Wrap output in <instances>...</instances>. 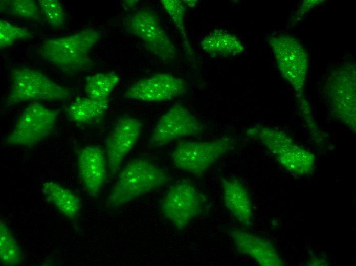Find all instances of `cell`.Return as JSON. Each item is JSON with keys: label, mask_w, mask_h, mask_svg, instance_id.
Returning a JSON list of instances; mask_svg holds the SVG:
<instances>
[{"label": "cell", "mask_w": 356, "mask_h": 266, "mask_svg": "<svg viewBox=\"0 0 356 266\" xmlns=\"http://www.w3.org/2000/svg\"><path fill=\"white\" fill-rule=\"evenodd\" d=\"M101 36L99 30L83 29L46 40L39 48V54L44 61L64 74L76 75L91 68V52Z\"/></svg>", "instance_id": "cell-1"}, {"label": "cell", "mask_w": 356, "mask_h": 266, "mask_svg": "<svg viewBox=\"0 0 356 266\" xmlns=\"http://www.w3.org/2000/svg\"><path fill=\"white\" fill-rule=\"evenodd\" d=\"M168 180L166 172L150 160L135 159L120 172L107 202L113 207L122 206L164 185Z\"/></svg>", "instance_id": "cell-2"}, {"label": "cell", "mask_w": 356, "mask_h": 266, "mask_svg": "<svg viewBox=\"0 0 356 266\" xmlns=\"http://www.w3.org/2000/svg\"><path fill=\"white\" fill-rule=\"evenodd\" d=\"M246 135L259 141L292 174L304 176L314 168L315 157L312 152L296 144L287 134L275 128L255 125L248 128Z\"/></svg>", "instance_id": "cell-3"}, {"label": "cell", "mask_w": 356, "mask_h": 266, "mask_svg": "<svg viewBox=\"0 0 356 266\" xmlns=\"http://www.w3.org/2000/svg\"><path fill=\"white\" fill-rule=\"evenodd\" d=\"M11 77L12 84L6 102L8 107L29 101H64L70 95L68 89L31 68H15Z\"/></svg>", "instance_id": "cell-4"}, {"label": "cell", "mask_w": 356, "mask_h": 266, "mask_svg": "<svg viewBox=\"0 0 356 266\" xmlns=\"http://www.w3.org/2000/svg\"><path fill=\"white\" fill-rule=\"evenodd\" d=\"M236 140L224 136L204 141L179 143L172 153V160L178 169L201 176L235 146Z\"/></svg>", "instance_id": "cell-5"}, {"label": "cell", "mask_w": 356, "mask_h": 266, "mask_svg": "<svg viewBox=\"0 0 356 266\" xmlns=\"http://www.w3.org/2000/svg\"><path fill=\"white\" fill-rule=\"evenodd\" d=\"M123 24L126 32L142 40L160 60L170 62L176 58V47L153 10L145 8L137 10L123 19Z\"/></svg>", "instance_id": "cell-6"}, {"label": "cell", "mask_w": 356, "mask_h": 266, "mask_svg": "<svg viewBox=\"0 0 356 266\" xmlns=\"http://www.w3.org/2000/svg\"><path fill=\"white\" fill-rule=\"evenodd\" d=\"M206 203L205 195L194 184L181 180L166 191L161 203V212L165 219L182 230L202 214Z\"/></svg>", "instance_id": "cell-7"}, {"label": "cell", "mask_w": 356, "mask_h": 266, "mask_svg": "<svg viewBox=\"0 0 356 266\" xmlns=\"http://www.w3.org/2000/svg\"><path fill=\"white\" fill-rule=\"evenodd\" d=\"M58 116L57 110L35 102L23 110L14 127L7 136V144L31 146L44 140L53 131Z\"/></svg>", "instance_id": "cell-8"}, {"label": "cell", "mask_w": 356, "mask_h": 266, "mask_svg": "<svg viewBox=\"0 0 356 266\" xmlns=\"http://www.w3.org/2000/svg\"><path fill=\"white\" fill-rule=\"evenodd\" d=\"M204 130V125L188 108L176 104L159 118L148 145L151 148L162 147L183 137L201 135Z\"/></svg>", "instance_id": "cell-9"}, {"label": "cell", "mask_w": 356, "mask_h": 266, "mask_svg": "<svg viewBox=\"0 0 356 266\" xmlns=\"http://www.w3.org/2000/svg\"><path fill=\"white\" fill-rule=\"evenodd\" d=\"M269 42L282 75L296 92H301L308 67L304 48L296 39L286 35L271 36Z\"/></svg>", "instance_id": "cell-10"}, {"label": "cell", "mask_w": 356, "mask_h": 266, "mask_svg": "<svg viewBox=\"0 0 356 266\" xmlns=\"http://www.w3.org/2000/svg\"><path fill=\"white\" fill-rule=\"evenodd\" d=\"M185 81L168 73H159L137 80L125 91V99L162 102L178 97L187 91Z\"/></svg>", "instance_id": "cell-11"}, {"label": "cell", "mask_w": 356, "mask_h": 266, "mask_svg": "<svg viewBox=\"0 0 356 266\" xmlns=\"http://www.w3.org/2000/svg\"><path fill=\"white\" fill-rule=\"evenodd\" d=\"M142 122L137 117L123 115L116 121L106 141L108 166L110 173L118 171L127 155L140 138Z\"/></svg>", "instance_id": "cell-12"}, {"label": "cell", "mask_w": 356, "mask_h": 266, "mask_svg": "<svg viewBox=\"0 0 356 266\" xmlns=\"http://www.w3.org/2000/svg\"><path fill=\"white\" fill-rule=\"evenodd\" d=\"M229 235L237 251L261 266H281L284 262L274 245L266 238L241 229L233 228Z\"/></svg>", "instance_id": "cell-13"}, {"label": "cell", "mask_w": 356, "mask_h": 266, "mask_svg": "<svg viewBox=\"0 0 356 266\" xmlns=\"http://www.w3.org/2000/svg\"><path fill=\"white\" fill-rule=\"evenodd\" d=\"M77 163L82 183L88 193L95 197L99 193L107 178V158L98 145H89L78 152Z\"/></svg>", "instance_id": "cell-14"}, {"label": "cell", "mask_w": 356, "mask_h": 266, "mask_svg": "<svg viewBox=\"0 0 356 266\" xmlns=\"http://www.w3.org/2000/svg\"><path fill=\"white\" fill-rule=\"evenodd\" d=\"M223 200L227 209L242 226L249 227L253 220L252 206L248 192L238 179L222 178Z\"/></svg>", "instance_id": "cell-15"}, {"label": "cell", "mask_w": 356, "mask_h": 266, "mask_svg": "<svg viewBox=\"0 0 356 266\" xmlns=\"http://www.w3.org/2000/svg\"><path fill=\"white\" fill-rule=\"evenodd\" d=\"M340 75V84L337 87V91L331 92L329 95L332 109L345 124L351 126L355 125V79L353 74Z\"/></svg>", "instance_id": "cell-16"}, {"label": "cell", "mask_w": 356, "mask_h": 266, "mask_svg": "<svg viewBox=\"0 0 356 266\" xmlns=\"http://www.w3.org/2000/svg\"><path fill=\"white\" fill-rule=\"evenodd\" d=\"M41 191L46 201L53 204L66 218L72 221L78 218L81 203L79 197L71 190L56 182L48 181L43 184Z\"/></svg>", "instance_id": "cell-17"}, {"label": "cell", "mask_w": 356, "mask_h": 266, "mask_svg": "<svg viewBox=\"0 0 356 266\" xmlns=\"http://www.w3.org/2000/svg\"><path fill=\"white\" fill-rule=\"evenodd\" d=\"M201 46L212 58L234 57L244 50L243 43L236 36L218 30L207 35L201 41Z\"/></svg>", "instance_id": "cell-18"}, {"label": "cell", "mask_w": 356, "mask_h": 266, "mask_svg": "<svg viewBox=\"0 0 356 266\" xmlns=\"http://www.w3.org/2000/svg\"><path fill=\"white\" fill-rule=\"evenodd\" d=\"M108 108V99L100 100L88 97L77 98L68 107L69 118L79 124H90L100 120Z\"/></svg>", "instance_id": "cell-19"}, {"label": "cell", "mask_w": 356, "mask_h": 266, "mask_svg": "<svg viewBox=\"0 0 356 266\" xmlns=\"http://www.w3.org/2000/svg\"><path fill=\"white\" fill-rule=\"evenodd\" d=\"M119 81V76L114 72H98L85 78L84 91L88 97L108 99Z\"/></svg>", "instance_id": "cell-20"}, {"label": "cell", "mask_w": 356, "mask_h": 266, "mask_svg": "<svg viewBox=\"0 0 356 266\" xmlns=\"http://www.w3.org/2000/svg\"><path fill=\"white\" fill-rule=\"evenodd\" d=\"M23 253L15 237L6 223L0 220V261L5 265L20 264Z\"/></svg>", "instance_id": "cell-21"}, {"label": "cell", "mask_w": 356, "mask_h": 266, "mask_svg": "<svg viewBox=\"0 0 356 266\" xmlns=\"http://www.w3.org/2000/svg\"><path fill=\"white\" fill-rule=\"evenodd\" d=\"M0 11L16 17L36 20L40 10L33 0H3L0 2Z\"/></svg>", "instance_id": "cell-22"}, {"label": "cell", "mask_w": 356, "mask_h": 266, "mask_svg": "<svg viewBox=\"0 0 356 266\" xmlns=\"http://www.w3.org/2000/svg\"><path fill=\"white\" fill-rule=\"evenodd\" d=\"M160 2L175 25L188 54L193 57V51L186 33L184 23L186 6L182 1L180 0H161Z\"/></svg>", "instance_id": "cell-23"}, {"label": "cell", "mask_w": 356, "mask_h": 266, "mask_svg": "<svg viewBox=\"0 0 356 266\" xmlns=\"http://www.w3.org/2000/svg\"><path fill=\"white\" fill-rule=\"evenodd\" d=\"M31 37L32 34L28 30L5 20H0L1 50L11 46L17 40Z\"/></svg>", "instance_id": "cell-24"}, {"label": "cell", "mask_w": 356, "mask_h": 266, "mask_svg": "<svg viewBox=\"0 0 356 266\" xmlns=\"http://www.w3.org/2000/svg\"><path fill=\"white\" fill-rule=\"evenodd\" d=\"M40 10L48 24L54 27L60 28L64 26L65 15L63 7L57 0H40L39 1Z\"/></svg>", "instance_id": "cell-25"}, {"label": "cell", "mask_w": 356, "mask_h": 266, "mask_svg": "<svg viewBox=\"0 0 356 266\" xmlns=\"http://www.w3.org/2000/svg\"><path fill=\"white\" fill-rule=\"evenodd\" d=\"M186 6L194 7L197 3V1H182Z\"/></svg>", "instance_id": "cell-26"}, {"label": "cell", "mask_w": 356, "mask_h": 266, "mask_svg": "<svg viewBox=\"0 0 356 266\" xmlns=\"http://www.w3.org/2000/svg\"><path fill=\"white\" fill-rule=\"evenodd\" d=\"M124 3L127 7H132V6H135L137 3L138 1H124Z\"/></svg>", "instance_id": "cell-27"}]
</instances>
